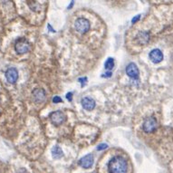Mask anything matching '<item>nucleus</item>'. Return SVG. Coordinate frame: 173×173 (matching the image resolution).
Masks as SVG:
<instances>
[{"mask_svg":"<svg viewBox=\"0 0 173 173\" xmlns=\"http://www.w3.org/2000/svg\"><path fill=\"white\" fill-rule=\"evenodd\" d=\"M128 169V163L126 159L121 156L112 158L108 163L109 173H126Z\"/></svg>","mask_w":173,"mask_h":173,"instance_id":"obj_1","label":"nucleus"},{"mask_svg":"<svg viewBox=\"0 0 173 173\" xmlns=\"http://www.w3.org/2000/svg\"><path fill=\"white\" fill-rule=\"evenodd\" d=\"M29 49L30 44L27 40L25 38H20V39L16 40V42L15 43V50L18 54H26L29 51Z\"/></svg>","mask_w":173,"mask_h":173,"instance_id":"obj_2","label":"nucleus"},{"mask_svg":"<svg viewBox=\"0 0 173 173\" xmlns=\"http://www.w3.org/2000/svg\"><path fill=\"white\" fill-rule=\"evenodd\" d=\"M157 121L154 117H148L145 119L143 124H142V129L145 132H152L156 130L157 128Z\"/></svg>","mask_w":173,"mask_h":173,"instance_id":"obj_3","label":"nucleus"},{"mask_svg":"<svg viewBox=\"0 0 173 173\" xmlns=\"http://www.w3.org/2000/svg\"><path fill=\"white\" fill-rule=\"evenodd\" d=\"M75 28L81 34H85L90 29V22L85 18H79L75 22Z\"/></svg>","mask_w":173,"mask_h":173,"instance_id":"obj_4","label":"nucleus"},{"mask_svg":"<svg viewBox=\"0 0 173 173\" xmlns=\"http://www.w3.org/2000/svg\"><path fill=\"white\" fill-rule=\"evenodd\" d=\"M50 120L54 125H61L62 123H64V121H65V115L60 111H53L52 113L50 114Z\"/></svg>","mask_w":173,"mask_h":173,"instance_id":"obj_5","label":"nucleus"},{"mask_svg":"<svg viewBox=\"0 0 173 173\" xmlns=\"http://www.w3.org/2000/svg\"><path fill=\"white\" fill-rule=\"evenodd\" d=\"M126 74L129 77L136 80L139 78V69L134 63H131L126 67Z\"/></svg>","mask_w":173,"mask_h":173,"instance_id":"obj_6","label":"nucleus"},{"mask_svg":"<svg viewBox=\"0 0 173 173\" xmlns=\"http://www.w3.org/2000/svg\"><path fill=\"white\" fill-rule=\"evenodd\" d=\"M6 78L9 84H15L18 79V72L16 68H8L6 72Z\"/></svg>","mask_w":173,"mask_h":173,"instance_id":"obj_7","label":"nucleus"},{"mask_svg":"<svg viewBox=\"0 0 173 173\" xmlns=\"http://www.w3.org/2000/svg\"><path fill=\"white\" fill-rule=\"evenodd\" d=\"M32 96L36 102H42L45 100V91L42 88H37L33 91Z\"/></svg>","mask_w":173,"mask_h":173,"instance_id":"obj_8","label":"nucleus"},{"mask_svg":"<svg viewBox=\"0 0 173 173\" xmlns=\"http://www.w3.org/2000/svg\"><path fill=\"white\" fill-rule=\"evenodd\" d=\"M94 164V156L93 154H88V155L83 157L79 160V165L84 169H89Z\"/></svg>","mask_w":173,"mask_h":173,"instance_id":"obj_9","label":"nucleus"},{"mask_svg":"<svg viewBox=\"0 0 173 173\" xmlns=\"http://www.w3.org/2000/svg\"><path fill=\"white\" fill-rule=\"evenodd\" d=\"M149 59L152 61L154 64H158V63L161 62L163 59V54L159 49H153L149 53Z\"/></svg>","mask_w":173,"mask_h":173,"instance_id":"obj_10","label":"nucleus"},{"mask_svg":"<svg viewBox=\"0 0 173 173\" xmlns=\"http://www.w3.org/2000/svg\"><path fill=\"white\" fill-rule=\"evenodd\" d=\"M82 105L87 111H91L95 107V101L94 99H91L90 97H84L82 100Z\"/></svg>","mask_w":173,"mask_h":173,"instance_id":"obj_11","label":"nucleus"},{"mask_svg":"<svg viewBox=\"0 0 173 173\" xmlns=\"http://www.w3.org/2000/svg\"><path fill=\"white\" fill-rule=\"evenodd\" d=\"M149 34L145 32H141L139 33V34L137 36V39H138V42L141 44H144L149 41Z\"/></svg>","mask_w":173,"mask_h":173,"instance_id":"obj_12","label":"nucleus"},{"mask_svg":"<svg viewBox=\"0 0 173 173\" xmlns=\"http://www.w3.org/2000/svg\"><path fill=\"white\" fill-rule=\"evenodd\" d=\"M52 155L53 157L55 158V159H59V158L63 157L64 153H63L62 149H61L59 146H54L52 149Z\"/></svg>","mask_w":173,"mask_h":173,"instance_id":"obj_13","label":"nucleus"},{"mask_svg":"<svg viewBox=\"0 0 173 173\" xmlns=\"http://www.w3.org/2000/svg\"><path fill=\"white\" fill-rule=\"evenodd\" d=\"M104 67H105L106 70L111 71L114 67V60L112 58H108L107 61L105 62V64H104Z\"/></svg>","mask_w":173,"mask_h":173,"instance_id":"obj_14","label":"nucleus"},{"mask_svg":"<svg viewBox=\"0 0 173 173\" xmlns=\"http://www.w3.org/2000/svg\"><path fill=\"white\" fill-rule=\"evenodd\" d=\"M79 82L82 84V86L83 87H84L85 86V84L87 83V78L86 77H83V78H80L79 79Z\"/></svg>","mask_w":173,"mask_h":173,"instance_id":"obj_15","label":"nucleus"},{"mask_svg":"<svg viewBox=\"0 0 173 173\" xmlns=\"http://www.w3.org/2000/svg\"><path fill=\"white\" fill-rule=\"evenodd\" d=\"M106 148H108V145L107 144H101V145H99L97 147V151H102V149H106Z\"/></svg>","mask_w":173,"mask_h":173,"instance_id":"obj_16","label":"nucleus"},{"mask_svg":"<svg viewBox=\"0 0 173 173\" xmlns=\"http://www.w3.org/2000/svg\"><path fill=\"white\" fill-rule=\"evenodd\" d=\"M53 101H54V102H62V99L60 97H58V96H55V97H54V99H53Z\"/></svg>","mask_w":173,"mask_h":173,"instance_id":"obj_17","label":"nucleus"},{"mask_svg":"<svg viewBox=\"0 0 173 173\" xmlns=\"http://www.w3.org/2000/svg\"><path fill=\"white\" fill-rule=\"evenodd\" d=\"M111 74H111V72H109V71H108L106 74H101V77H110V76H111Z\"/></svg>","mask_w":173,"mask_h":173,"instance_id":"obj_18","label":"nucleus"},{"mask_svg":"<svg viewBox=\"0 0 173 173\" xmlns=\"http://www.w3.org/2000/svg\"><path fill=\"white\" fill-rule=\"evenodd\" d=\"M72 95H73V93H69V94L66 95V98H67L69 101H71V100H72Z\"/></svg>","mask_w":173,"mask_h":173,"instance_id":"obj_19","label":"nucleus"},{"mask_svg":"<svg viewBox=\"0 0 173 173\" xmlns=\"http://www.w3.org/2000/svg\"><path fill=\"white\" fill-rule=\"evenodd\" d=\"M140 18V16H135V17L133 18V20H132V23H135L136 21H137V19H139Z\"/></svg>","mask_w":173,"mask_h":173,"instance_id":"obj_20","label":"nucleus"}]
</instances>
